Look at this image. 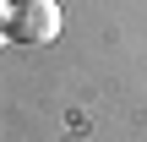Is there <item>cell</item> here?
<instances>
[{
	"instance_id": "obj_2",
	"label": "cell",
	"mask_w": 147,
	"mask_h": 142,
	"mask_svg": "<svg viewBox=\"0 0 147 142\" xmlns=\"http://www.w3.org/2000/svg\"><path fill=\"white\" fill-rule=\"evenodd\" d=\"M16 22V0H0V27H11Z\"/></svg>"
},
{
	"instance_id": "obj_1",
	"label": "cell",
	"mask_w": 147,
	"mask_h": 142,
	"mask_svg": "<svg viewBox=\"0 0 147 142\" xmlns=\"http://www.w3.org/2000/svg\"><path fill=\"white\" fill-rule=\"evenodd\" d=\"M11 38H22V44L60 38V5L55 0H22L16 5V22H11Z\"/></svg>"
}]
</instances>
